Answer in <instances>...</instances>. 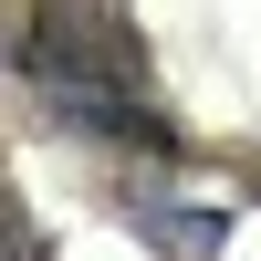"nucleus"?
Listing matches in <instances>:
<instances>
[{"instance_id":"f257e3e1","label":"nucleus","mask_w":261,"mask_h":261,"mask_svg":"<svg viewBox=\"0 0 261 261\" xmlns=\"http://www.w3.org/2000/svg\"><path fill=\"white\" fill-rule=\"evenodd\" d=\"M11 73H21V94H32L53 125H73V136L136 146V157H167V146H178V125L146 105L136 42H125L94 0H42V11L11 32Z\"/></svg>"},{"instance_id":"f03ea898","label":"nucleus","mask_w":261,"mask_h":261,"mask_svg":"<svg viewBox=\"0 0 261 261\" xmlns=\"http://www.w3.org/2000/svg\"><path fill=\"white\" fill-rule=\"evenodd\" d=\"M136 230H146L167 261H220V241H230L220 209H136Z\"/></svg>"}]
</instances>
